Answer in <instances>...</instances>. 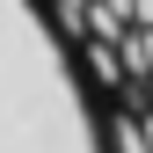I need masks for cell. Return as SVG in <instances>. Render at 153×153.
Here are the masks:
<instances>
[{"instance_id": "6da1fadb", "label": "cell", "mask_w": 153, "mask_h": 153, "mask_svg": "<svg viewBox=\"0 0 153 153\" xmlns=\"http://www.w3.org/2000/svg\"><path fill=\"white\" fill-rule=\"evenodd\" d=\"M0 153H109L51 0H0Z\"/></svg>"}, {"instance_id": "7a4b0ae2", "label": "cell", "mask_w": 153, "mask_h": 153, "mask_svg": "<svg viewBox=\"0 0 153 153\" xmlns=\"http://www.w3.org/2000/svg\"><path fill=\"white\" fill-rule=\"evenodd\" d=\"M51 7H59V22L102 59L109 80L124 73L131 88L153 95V0H51Z\"/></svg>"}]
</instances>
